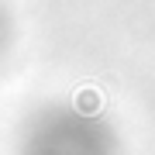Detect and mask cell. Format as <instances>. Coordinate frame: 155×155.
<instances>
[{
	"mask_svg": "<svg viewBox=\"0 0 155 155\" xmlns=\"http://www.w3.org/2000/svg\"><path fill=\"white\" fill-rule=\"evenodd\" d=\"M79 110H86V114H93L100 104H104V97H97V90H83V93H79Z\"/></svg>",
	"mask_w": 155,
	"mask_h": 155,
	"instance_id": "1",
	"label": "cell"
}]
</instances>
